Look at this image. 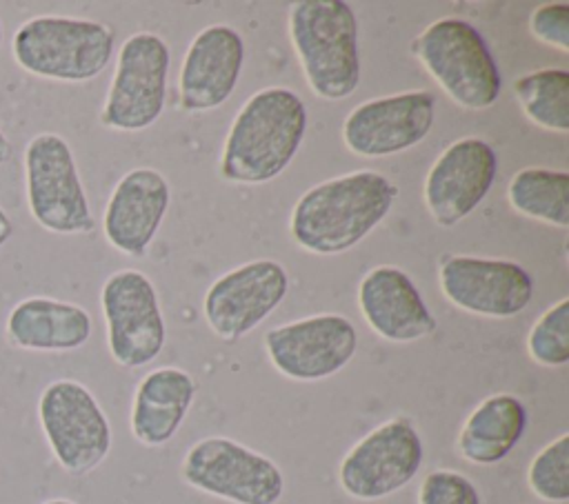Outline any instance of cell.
Listing matches in <instances>:
<instances>
[{"label": "cell", "mask_w": 569, "mask_h": 504, "mask_svg": "<svg viewBox=\"0 0 569 504\" xmlns=\"http://www.w3.org/2000/svg\"><path fill=\"white\" fill-rule=\"evenodd\" d=\"M244 62V42L227 24L202 29L189 44L178 89L184 111H209L227 102L233 93Z\"/></svg>", "instance_id": "17"}, {"label": "cell", "mask_w": 569, "mask_h": 504, "mask_svg": "<svg viewBox=\"0 0 569 504\" xmlns=\"http://www.w3.org/2000/svg\"><path fill=\"white\" fill-rule=\"evenodd\" d=\"M111 357L124 369L153 362L164 346V320L151 280L133 269L109 275L100 291Z\"/></svg>", "instance_id": "10"}, {"label": "cell", "mask_w": 569, "mask_h": 504, "mask_svg": "<svg viewBox=\"0 0 569 504\" xmlns=\"http://www.w3.org/2000/svg\"><path fill=\"white\" fill-rule=\"evenodd\" d=\"M525 115L542 129L569 131V73L565 69H540L513 82Z\"/></svg>", "instance_id": "24"}, {"label": "cell", "mask_w": 569, "mask_h": 504, "mask_svg": "<svg viewBox=\"0 0 569 504\" xmlns=\"http://www.w3.org/2000/svg\"><path fill=\"white\" fill-rule=\"evenodd\" d=\"M169 71L167 42L149 31L133 33L118 51L100 122L113 131H142L164 107Z\"/></svg>", "instance_id": "9"}, {"label": "cell", "mask_w": 569, "mask_h": 504, "mask_svg": "<svg viewBox=\"0 0 569 504\" xmlns=\"http://www.w3.org/2000/svg\"><path fill=\"white\" fill-rule=\"evenodd\" d=\"M422 453V440L413 424L393 417L351 446L340 462L338 482L356 500H382L416 477Z\"/></svg>", "instance_id": "11"}, {"label": "cell", "mask_w": 569, "mask_h": 504, "mask_svg": "<svg viewBox=\"0 0 569 504\" xmlns=\"http://www.w3.org/2000/svg\"><path fill=\"white\" fill-rule=\"evenodd\" d=\"M42 504H78V502L67 500V497H51V500H44Z\"/></svg>", "instance_id": "31"}, {"label": "cell", "mask_w": 569, "mask_h": 504, "mask_svg": "<svg viewBox=\"0 0 569 504\" xmlns=\"http://www.w3.org/2000/svg\"><path fill=\"white\" fill-rule=\"evenodd\" d=\"M411 51L456 104L487 109L498 100V64L480 31L467 20H436L411 42Z\"/></svg>", "instance_id": "5"}, {"label": "cell", "mask_w": 569, "mask_h": 504, "mask_svg": "<svg viewBox=\"0 0 569 504\" xmlns=\"http://www.w3.org/2000/svg\"><path fill=\"white\" fill-rule=\"evenodd\" d=\"M42 435L69 475H87L111 448V426L96 395L76 380H53L38 397Z\"/></svg>", "instance_id": "7"}, {"label": "cell", "mask_w": 569, "mask_h": 504, "mask_svg": "<svg viewBox=\"0 0 569 504\" xmlns=\"http://www.w3.org/2000/svg\"><path fill=\"white\" fill-rule=\"evenodd\" d=\"M169 209V184L153 169H131L113 187L102 231L107 242L124 255L140 258L149 249Z\"/></svg>", "instance_id": "18"}, {"label": "cell", "mask_w": 569, "mask_h": 504, "mask_svg": "<svg viewBox=\"0 0 569 504\" xmlns=\"http://www.w3.org/2000/svg\"><path fill=\"white\" fill-rule=\"evenodd\" d=\"M529 488L545 502L565 504L569 500V435L562 433L547 444L529 464Z\"/></svg>", "instance_id": "25"}, {"label": "cell", "mask_w": 569, "mask_h": 504, "mask_svg": "<svg viewBox=\"0 0 569 504\" xmlns=\"http://www.w3.org/2000/svg\"><path fill=\"white\" fill-rule=\"evenodd\" d=\"M180 473L189 486L233 504H278L284 493L276 462L222 435L198 440Z\"/></svg>", "instance_id": "8"}, {"label": "cell", "mask_w": 569, "mask_h": 504, "mask_svg": "<svg viewBox=\"0 0 569 504\" xmlns=\"http://www.w3.org/2000/svg\"><path fill=\"white\" fill-rule=\"evenodd\" d=\"M13 235V220L9 218V213L0 206V249L11 240Z\"/></svg>", "instance_id": "29"}, {"label": "cell", "mask_w": 569, "mask_h": 504, "mask_svg": "<svg viewBox=\"0 0 569 504\" xmlns=\"http://www.w3.org/2000/svg\"><path fill=\"white\" fill-rule=\"evenodd\" d=\"M29 213L44 231L73 235L93 229L91 206L69 142L51 131L36 133L22 155Z\"/></svg>", "instance_id": "6"}, {"label": "cell", "mask_w": 569, "mask_h": 504, "mask_svg": "<svg viewBox=\"0 0 569 504\" xmlns=\"http://www.w3.org/2000/svg\"><path fill=\"white\" fill-rule=\"evenodd\" d=\"M498 171L493 147L480 138L449 144L425 178V204L436 224L453 226L489 193Z\"/></svg>", "instance_id": "16"}, {"label": "cell", "mask_w": 569, "mask_h": 504, "mask_svg": "<svg viewBox=\"0 0 569 504\" xmlns=\"http://www.w3.org/2000/svg\"><path fill=\"white\" fill-rule=\"evenodd\" d=\"M196 397L193 377L173 366H162L147 373L133 395L131 433L144 446L167 444Z\"/></svg>", "instance_id": "21"}, {"label": "cell", "mask_w": 569, "mask_h": 504, "mask_svg": "<svg viewBox=\"0 0 569 504\" xmlns=\"http://www.w3.org/2000/svg\"><path fill=\"white\" fill-rule=\"evenodd\" d=\"M440 289L451 304L487 317H511L533 298V278L511 260L451 255L438 271Z\"/></svg>", "instance_id": "14"}, {"label": "cell", "mask_w": 569, "mask_h": 504, "mask_svg": "<svg viewBox=\"0 0 569 504\" xmlns=\"http://www.w3.org/2000/svg\"><path fill=\"white\" fill-rule=\"evenodd\" d=\"M507 198L516 211L527 218L565 229L569 224V173L527 167L518 171L509 187Z\"/></svg>", "instance_id": "23"}, {"label": "cell", "mask_w": 569, "mask_h": 504, "mask_svg": "<svg viewBox=\"0 0 569 504\" xmlns=\"http://www.w3.org/2000/svg\"><path fill=\"white\" fill-rule=\"evenodd\" d=\"M527 349L533 362L542 366H565L569 362V300L547 309L531 326Z\"/></svg>", "instance_id": "26"}, {"label": "cell", "mask_w": 569, "mask_h": 504, "mask_svg": "<svg viewBox=\"0 0 569 504\" xmlns=\"http://www.w3.org/2000/svg\"><path fill=\"white\" fill-rule=\"evenodd\" d=\"M398 189L376 171H356L311 187L293 206V242L318 255L356 246L389 213Z\"/></svg>", "instance_id": "1"}, {"label": "cell", "mask_w": 569, "mask_h": 504, "mask_svg": "<svg viewBox=\"0 0 569 504\" xmlns=\"http://www.w3.org/2000/svg\"><path fill=\"white\" fill-rule=\"evenodd\" d=\"M436 98L407 91L358 104L342 124L347 149L365 158H385L422 142L433 127Z\"/></svg>", "instance_id": "13"}, {"label": "cell", "mask_w": 569, "mask_h": 504, "mask_svg": "<svg viewBox=\"0 0 569 504\" xmlns=\"http://www.w3.org/2000/svg\"><path fill=\"white\" fill-rule=\"evenodd\" d=\"M358 306L367 324L389 342H413L438 326L411 278L396 266H376L360 280Z\"/></svg>", "instance_id": "19"}, {"label": "cell", "mask_w": 569, "mask_h": 504, "mask_svg": "<svg viewBox=\"0 0 569 504\" xmlns=\"http://www.w3.org/2000/svg\"><path fill=\"white\" fill-rule=\"evenodd\" d=\"M418 504H480V495L469 477L440 468L422 480Z\"/></svg>", "instance_id": "27"}, {"label": "cell", "mask_w": 569, "mask_h": 504, "mask_svg": "<svg viewBox=\"0 0 569 504\" xmlns=\"http://www.w3.org/2000/svg\"><path fill=\"white\" fill-rule=\"evenodd\" d=\"M525 426L527 409L516 395H489L465 420L458 435V453L471 464H498L516 448Z\"/></svg>", "instance_id": "22"}, {"label": "cell", "mask_w": 569, "mask_h": 504, "mask_svg": "<svg viewBox=\"0 0 569 504\" xmlns=\"http://www.w3.org/2000/svg\"><path fill=\"white\" fill-rule=\"evenodd\" d=\"M531 33L560 51H569V4L567 2H547L531 13L529 20Z\"/></svg>", "instance_id": "28"}, {"label": "cell", "mask_w": 569, "mask_h": 504, "mask_svg": "<svg viewBox=\"0 0 569 504\" xmlns=\"http://www.w3.org/2000/svg\"><path fill=\"white\" fill-rule=\"evenodd\" d=\"M13 62L44 80L89 82L113 56V31L104 22L71 16H33L11 38Z\"/></svg>", "instance_id": "4"}, {"label": "cell", "mask_w": 569, "mask_h": 504, "mask_svg": "<svg viewBox=\"0 0 569 504\" xmlns=\"http://www.w3.org/2000/svg\"><path fill=\"white\" fill-rule=\"evenodd\" d=\"M356 326L338 313L302 317L264 335L271 364L289 380L316 382L342 371L356 355Z\"/></svg>", "instance_id": "12"}, {"label": "cell", "mask_w": 569, "mask_h": 504, "mask_svg": "<svg viewBox=\"0 0 569 504\" xmlns=\"http://www.w3.org/2000/svg\"><path fill=\"white\" fill-rule=\"evenodd\" d=\"M307 129L302 100L282 87L253 93L227 133L220 173L229 182L262 184L293 160Z\"/></svg>", "instance_id": "2"}, {"label": "cell", "mask_w": 569, "mask_h": 504, "mask_svg": "<svg viewBox=\"0 0 569 504\" xmlns=\"http://www.w3.org/2000/svg\"><path fill=\"white\" fill-rule=\"evenodd\" d=\"M289 38L316 95L342 100L356 91L360 82L358 22L347 2H296L289 11Z\"/></svg>", "instance_id": "3"}, {"label": "cell", "mask_w": 569, "mask_h": 504, "mask_svg": "<svg viewBox=\"0 0 569 504\" xmlns=\"http://www.w3.org/2000/svg\"><path fill=\"white\" fill-rule=\"evenodd\" d=\"M87 309L49 295H29L13 304L4 322L11 346L22 351L64 353L84 346L91 337Z\"/></svg>", "instance_id": "20"}, {"label": "cell", "mask_w": 569, "mask_h": 504, "mask_svg": "<svg viewBox=\"0 0 569 504\" xmlns=\"http://www.w3.org/2000/svg\"><path fill=\"white\" fill-rule=\"evenodd\" d=\"M11 155H13V144L9 142V138L4 135V131L0 129V167L7 164Z\"/></svg>", "instance_id": "30"}, {"label": "cell", "mask_w": 569, "mask_h": 504, "mask_svg": "<svg viewBox=\"0 0 569 504\" xmlns=\"http://www.w3.org/2000/svg\"><path fill=\"white\" fill-rule=\"evenodd\" d=\"M287 271L273 260H253L220 275L204 295L209 329L222 340L253 331L287 295Z\"/></svg>", "instance_id": "15"}, {"label": "cell", "mask_w": 569, "mask_h": 504, "mask_svg": "<svg viewBox=\"0 0 569 504\" xmlns=\"http://www.w3.org/2000/svg\"><path fill=\"white\" fill-rule=\"evenodd\" d=\"M2 42H4V29H2V20H0V49H2Z\"/></svg>", "instance_id": "32"}]
</instances>
